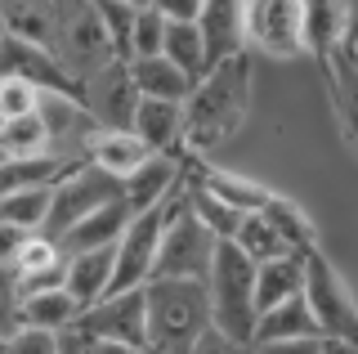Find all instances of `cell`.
Wrapping results in <instances>:
<instances>
[{"label":"cell","instance_id":"cell-15","mask_svg":"<svg viewBox=\"0 0 358 354\" xmlns=\"http://www.w3.org/2000/svg\"><path fill=\"white\" fill-rule=\"evenodd\" d=\"M54 31H59V5L54 0H9V5H0V36L50 50Z\"/></svg>","mask_w":358,"mask_h":354},{"label":"cell","instance_id":"cell-37","mask_svg":"<svg viewBox=\"0 0 358 354\" xmlns=\"http://www.w3.org/2000/svg\"><path fill=\"white\" fill-rule=\"evenodd\" d=\"M9 354H59V337L50 332H31V327H18L9 337Z\"/></svg>","mask_w":358,"mask_h":354},{"label":"cell","instance_id":"cell-41","mask_svg":"<svg viewBox=\"0 0 358 354\" xmlns=\"http://www.w3.org/2000/svg\"><path fill=\"white\" fill-rule=\"evenodd\" d=\"M76 341H81V337H76ZM81 346H85V354H134L130 346H108V341H81Z\"/></svg>","mask_w":358,"mask_h":354},{"label":"cell","instance_id":"cell-40","mask_svg":"<svg viewBox=\"0 0 358 354\" xmlns=\"http://www.w3.org/2000/svg\"><path fill=\"white\" fill-rule=\"evenodd\" d=\"M318 354H358V341H350V337H318Z\"/></svg>","mask_w":358,"mask_h":354},{"label":"cell","instance_id":"cell-38","mask_svg":"<svg viewBox=\"0 0 358 354\" xmlns=\"http://www.w3.org/2000/svg\"><path fill=\"white\" fill-rule=\"evenodd\" d=\"M188 354H251V346H238V341L220 337V332L210 327V332H206V337H201V341H197V346L188 350Z\"/></svg>","mask_w":358,"mask_h":354},{"label":"cell","instance_id":"cell-9","mask_svg":"<svg viewBox=\"0 0 358 354\" xmlns=\"http://www.w3.org/2000/svg\"><path fill=\"white\" fill-rule=\"evenodd\" d=\"M76 104L85 108V117L94 121L99 130H130L134 108H139L130 68L117 59V63H108V68H99L94 76H85V81L76 85Z\"/></svg>","mask_w":358,"mask_h":354},{"label":"cell","instance_id":"cell-18","mask_svg":"<svg viewBox=\"0 0 358 354\" xmlns=\"http://www.w3.org/2000/svg\"><path fill=\"white\" fill-rule=\"evenodd\" d=\"M112 278V247L103 251H72L63 256V292L76 301V309H90L108 296Z\"/></svg>","mask_w":358,"mask_h":354},{"label":"cell","instance_id":"cell-24","mask_svg":"<svg viewBox=\"0 0 358 354\" xmlns=\"http://www.w3.org/2000/svg\"><path fill=\"white\" fill-rule=\"evenodd\" d=\"M81 309L76 301L63 292H41V296H22L18 301V327H31V332H50V337H63V332L76 327Z\"/></svg>","mask_w":358,"mask_h":354},{"label":"cell","instance_id":"cell-36","mask_svg":"<svg viewBox=\"0 0 358 354\" xmlns=\"http://www.w3.org/2000/svg\"><path fill=\"white\" fill-rule=\"evenodd\" d=\"M0 332L14 337L18 332V287H14V269L0 264Z\"/></svg>","mask_w":358,"mask_h":354},{"label":"cell","instance_id":"cell-6","mask_svg":"<svg viewBox=\"0 0 358 354\" xmlns=\"http://www.w3.org/2000/svg\"><path fill=\"white\" fill-rule=\"evenodd\" d=\"M300 301L309 305L313 323H318L322 337H350L358 341V305H354V292L350 283L336 274V264L318 251H309L305 256V283H300Z\"/></svg>","mask_w":358,"mask_h":354},{"label":"cell","instance_id":"cell-17","mask_svg":"<svg viewBox=\"0 0 358 354\" xmlns=\"http://www.w3.org/2000/svg\"><path fill=\"white\" fill-rule=\"evenodd\" d=\"M197 31H201V45H206V63L246 54L242 50V5L238 0H201Z\"/></svg>","mask_w":358,"mask_h":354},{"label":"cell","instance_id":"cell-3","mask_svg":"<svg viewBox=\"0 0 358 354\" xmlns=\"http://www.w3.org/2000/svg\"><path fill=\"white\" fill-rule=\"evenodd\" d=\"M251 283H255V264L233 242H215V256H210L201 287H206V305H210V327L220 337L238 341V346H251V332H255Z\"/></svg>","mask_w":358,"mask_h":354},{"label":"cell","instance_id":"cell-21","mask_svg":"<svg viewBox=\"0 0 358 354\" xmlns=\"http://www.w3.org/2000/svg\"><path fill=\"white\" fill-rule=\"evenodd\" d=\"M179 126H184V104H152V99H139L130 135L148 153H171V157H179Z\"/></svg>","mask_w":358,"mask_h":354},{"label":"cell","instance_id":"cell-13","mask_svg":"<svg viewBox=\"0 0 358 354\" xmlns=\"http://www.w3.org/2000/svg\"><path fill=\"white\" fill-rule=\"evenodd\" d=\"M179 180H184V157H171V153H152L130 180H121V202H126L130 215H143V211H157L166 202Z\"/></svg>","mask_w":358,"mask_h":354},{"label":"cell","instance_id":"cell-20","mask_svg":"<svg viewBox=\"0 0 358 354\" xmlns=\"http://www.w3.org/2000/svg\"><path fill=\"white\" fill-rule=\"evenodd\" d=\"M126 225H130V211H126V202L117 197V202L90 211L85 220H76V225L59 238V251H63V256H72V251H103V247H117V238L126 234Z\"/></svg>","mask_w":358,"mask_h":354},{"label":"cell","instance_id":"cell-33","mask_svg":"<svg viewBox=\"0 0 358 354\" xmlns=\"http://www.w3.org/2000/svg\"><path fill=\"white\" fill-rule=\"evenodd\" d=\"M63 264V251H59V242H50L45 234H31V238H22V247H18V256H14V278H36V274H50V269H59Z\"/></svg>","mask_w":358,"mask_h":354},{"label":"cell","instance_id":"cell-27","mask_svg":"<svg viewBox=\"0 0 358 354\" xmlns=\"http://www.w3.org/2000/svg\"><path fill=\"white\" fill-rule=\"evenodd\" d=\"M162 59L171 63L175 72L188 76V85H197L206 76V45H201V31L197 23H166V36H162Z\"/></svg>","mask_w":358,"mask_h":354},{"label":"cell","instance_id":"cell-12","mask_svg":"<svg viewBox=\"0 0 358 354\" xmlns=\"http://www.w3.org/2000/svg\"><path fill=\"white\" fill-rule=\"evenodd\" d=\"M0 76L27 81L31 90H41L50 99H76V85L67 81V72L54 63L50 50L22 45V41H9V36H0Z\"/></svg>","mask_w":358,"mask_h":354},{"label":"cell","instance_id":"cell-4","mask_svg":"<svg viewBox=\"0 0 358 354\" xmlns=\"http://www.w3.org/2000/svg\"><path fill=\"white\" fill-rule=\"evenodd\" d=\"M162 215V238H157V264L152 278H184L201 283L215 256V238L197 225V215L188 211V180H179V189L157 206Z\"/></svg>","mask_w":358,"mask_h":354},{"label":"cell","instance_id":"cell-42","mask_svg":"<svg viewBox=\"0 0 358 354\" xmlns=\"http://www.w3.org/2000/svg\"><path fill=\"white\" fill-rule=\"evenodd\" d=\"M59 354H85V346L72 337V332H63V337H59Z\"/></svg>","mask_w":358,"mask_h":354},{"label":"cell","instance_id":"cell-14","mask_svg":"<svg viewBox=\"0 0 358 354\" xmlns=\"http://www.w3.org/2000/svg\"><path fill=\"white\" fill-rule=\"evenodd\" d=\"M148 157H152V153L143 148L130 130H94V135L85 139V148H81V162L94 166V171H103V175H112L117 184L130 180Z\"/></svg>","mask_w":358,"mask_h":354},{"label":"cell","instance_id":"cell-5","mask_svg":"<svg viewBox=\"0 0 358 354\" xmlns=\"http://www.w3.org/2000/svg\"><path fill=\"white\" fill-rule=\"evenodd\" d=\"M54 63L67 72V81L81 85L85 76H94L99 68H108V63H117V54H112L108 36H103V23H99V9L90 5V0H63L59 5V31H54Z\"/></svg>","mask_w":358,"mask_h":354},{"label":"cell","instance_id":"cell-28","mask_svg":"<svg viewBox=\"0 0 358 354\" xmlns=\"http://www.w3.org/2000/svg\"><path fill=\"white\" fill-rule=\"evenodd\" d=\"M76 162L67 157H27V162H14L9 157L5 166H0V197L5 193H18V189H54V184L63 180L67 171H72Z\"/></svg>","mask_w":358,"mask_h":354},{"label":"cell","instance_id":"cell-31","mask_svg":"<svg viewBox=\"0 0 358 354\" xmlns=\"http://www.w3.org/2000/svg\"><path fill=\"white\" fill-rule=\"evenodd\" d=\"M229 242H233V247H238L251 264H264V260L291 256V251L282 247V238L268 229V220H264V215H242V220H238V234H233Z\"/></svg>","mask_w":358,"mask_h":354},{"label":"cell","instance_id":"cell-39","mask_svg":"<svg viewBox=\"0 0 358 354\" xmlns=\"http://www.w3.org/2000/svg\"><path fill=\"white\" fill-rule=\"evenodd\" d=\"M251 354H318V337L313 341H260Z\"/></svg>","mask_w":358,"mask_h":354},{"label":"cell","instance_id":"cell-7","mask_svg":"<svg viewBox=\"0 0 358 354\" xmlns=\"http://www.w3.org/2000/svg\"><path fill=\"white\" fill-rule=\"evenodd\" d=\"M117 197H121V184L112 180V175L94 171V166H85V162H76L72 171H67L63 180L50 189V215H45L41 234L50 238V242H59L76 220H85L90 211L117 202Z\"/></svg>","mask_w":358,"mask_h":354},{"label":"cell","instance_id":"cell-32","mask_svg":"<svg viewBox=\"0 0 358 354\" xmlns=\"http://www.w3.org/2000/svg\"><path fill=\"white\" fill-rule=\"evenodd\" d=\"M162 36H166V18H162V9H157V0H148V5H134V27H130L126 63H134V59H157V54H162Z\"/></svg>","mask_w":358,"mask_h":354},{"label":"cell","instance_id":"cell-45","mask_svg":"<svg viewBox=\"0 0 358 354\" xmlns=\"http://www.w3.org/2000/svg\"><path fill=\"white\" fill-rule=\"evenodd\" d=\"M5 162H9V157H5V148H0V166H5Z\"/></svg>","mask_w":358,"mask_h":354},{"label":"cell","instance_id":"cell-2","mask_svg":"<svg viewBox=\"0 0 358 354\" xmlns=\"http://www.w3.org/2000/svg\"><path fill=\"white\" fill-rule=\"evenodd\" d=\"M210 332L206 287L184 278H152L143 287V346L162 354H188Z\"/></svg>","mask_w":358,"mask_h":354},{"label":"cell","instance_id":"cell-11","mask_svg":"<svg viewBox=\"0 0 358 354\" xmlns=\"http://www.w3.org/2000/svg\"><path fill=\"white\" fill-rule=\"evenodd\" d=\"M72 337L81 341H108V346H130L139 350L143 346V287L139 292H117V296H103L99 305L81 309Z\"/></svg>","mask_w":358,"mask_h":354},{"label":"cell","instance_id":"cell-23","mask_svg":"<svg viewBox=\"0 0 358 354\" xmlns=\"http://www.w3.org/2000/svg\"><path fill=\"white\" fill-rule=\"evenodd\" d=\"M313 337H322V332H318V323H313L309 305L300 301V296H291V301L255 314L251 346H260V341H313Z\"/></svg>","mask_w":358,"mask_h":354},{"label":"cell","instance_id":"cell-29","mask_svg":"<svg viewBox=\"0 0 358 354\" xmlns=\"http://www.w3.org/2000/svg\"><path fill=\"white\" fill-rule=\"evenodd\" d=\"M45 215H50V189H18L0 197V229L31 238L45 229Z\"/></svg>","mask_w":358,"mask_h":354},{"label":"cell","instance_id":"cell-43","mask_svg":"<svg viewBox=\"0 0 358 354\" xmlns=\"http://www.w3.org/2000/svg\"><path fill=\"white\" fill-rule=\"evenodd\" d=\"M134 354H162V350H157V346H139V350H134Z\"/></svg>","mask_w":358,"mask_h":354},{"label":"cell","instance_id":"cell-25","mask_svg":"<svg viewBox=\"0 0 358 354\" xmlns=\"http://www.w3.org/2000/svg\"><path fill=\"white\" fill-rule=\"evenodd\" d=\"M260 215L268 220V229L282 238V247L291 251V256H309V251H318V229H313L309 211L300 202H291L287 193H278Z\"/></svg>","mask_w":358,"mask_h":354},{"label":"cell","instance_id":"cell-30","mask_svg":"<svg viewBox=\"0 0 358 354\" xmlns=\"http://www.w3.org/2000/svg\"><path fill=\"white\" fill-rule=\"evenodd\" d=\"M0 148H5V157H14V162L50 157V130H45L41 113L14 117V121H0ZM54 157H59V153H54Z\"/></svg>","mask_w":358,"mask_h":354},{"label":"cell","instance_id":"cell-8","mask_svg":"<svg viewBox=\"0 0 358 354\" xmlns=\"http://www.w3.org/2000/svg\"><path fill=\"white\" fill-rule=\"evenodd\" d=\"M242 50L264 59H300V5L291 0H260L242 5Z\"/></svg>","mask_w":358,"mask_h":354},{"label":"cell","instance_id":"cell-10","mask_svg":"<svg viewBox=\"0 0 358 354\" xmlns=\"http://www.w3.org/2000/svg\"><path fill=\"white\" fill-rule=\"evenodd\" d=\"M157 238H162V215L143 211L130 215L126 234L112 247V278H108V296L117 292H139L152 283V264H157Z\"/></svg>","mask_w":358,"mask_h":354},{"label":"cell","instance_id":"cell-26","mask_svg":"<svg viewBox=\"0 0 358 354\" xmlns=\"http://www.w3.org/2000/svg\"><path fill=\"white\" fill-rule=\"evenodd\" d=\"M130 68V81H134V94L139 99H152V104H184L188 99V76L184 72H175L171 63L157 54V59H134L126 63Z\"/></svg>","mask_w":358,"mask_h":354},{"label":"cell","instance_id":"cell-44","mask_svg":"<svg viewBox=\"0 0 358 354\" xmlns=\"http://www.w3.org/2000/svg\"><path fill=\"white\" fill-rule=\"evenodd\" d=\"M0 354H9V337H5V332H0Z\"/></svg>","mask_w":358,"mask_h":354},{"label":"cell","instance_id":"cell-22","mask_svg":"<svg viewBox=\"0 0 358 354\" xmlns=\"http://www.w3.org/2000/svg\"><path fill=\"white\" fill-rule=\"evenodd\" d=\"M300 283H305V256H278V260L255 264V283H251L255 314H264V309L300 296Z\"/></svg>","mask_w":358,"mask_h":354},{"label":"cell","instance_id":"cell-16","mask_svg":"<svg viewBox=\"0 0 358 354\" xmlns=\"http://www.w3.org/2000/svg\"><path fill=\"white\" fill-rule=\"evenodd\" d=\"M193 184H197L206 197H215L220 206H229L233 215H260L264 206L278 197V189H268V184L251 180V175H233V171H201Z\"/></svg>","mask_w":358,"mask_h":354},{"label":"cell","instance_id":"cell-19","mask_svg":"<svg viewBox=\"0 0 358 354\" xmlns=\"http://www.w3.org/2000/svg\"><path fill=\"white\" fill-rule=\"evenodd\" d=\"M358 9L354 5H300V45L313 59H327L336 50V41L354 31Z\"/></svg>","mask_w":358,"mask_h":354},{"label":"cell","instance_id":"cell-35","mask_svg":"<svg viewBox=\"0 0 358 354\" xmlns=\"http://www.w3.org/2000/svg\"><path fill=\"white\" fill-rule=\"evenodd\" d=\"M41 90H31L27 81H14V76H0V121H14V117H31L41 113Z\"/></svg>","mask_w":358,"mask_h":354},{"label":"cell","instance_id":"cell-1","mask_svg":"<svg viewBox=\"0 0 358 354\" xmlns=\"http://www.w3.org/2000/svg\"><path fill=\"white\" fill-rule=\"evenodd\" d=\"M255 104V59L233 54V59L210 63L206 76L184 99V126H179V157H206L224 148L246 126Z\"/></svg>","mask_w":358,"mask_h":354},{"label":"cell","instance_id":"cell-34","mask_svg":"<svg viewBox=\"0 0 358 354\" xmlns=\"http://www.w3.org/2000/svg\"><path fill=\"white\" fill-rule=\"evenodd\" d=\"M94 9H99V23H103V36H108L112 54L126 63L130 27H134V5H126V0H112V5H94Z\"/></svg>","mask_w":358,"mask_h":354}]
</instances>
